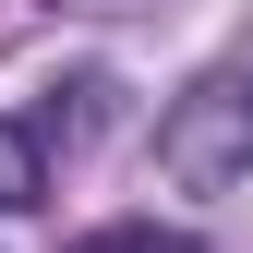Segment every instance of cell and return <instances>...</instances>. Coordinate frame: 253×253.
Here are the masks:
<instances>
[{"label": "cell", "instance_id": "cell-1", "mask_svg": "<svg viewBox=\"0 0 253 253\" xmlns=\"http://www.w3.org/2000/svg\"><path fill=\"white\" fill-rule=\"evenodd\" d=\"M157 169L181 181V193H241L253 181V73H205L181 84L169 109H157Z\"/></svg>", "mask_w": 253, "mask_h": 253}, {"label": "cell", "instance_id": "cell-4", "mask_svg": "<svg viewBox=\"0 0 253 253\" xmlns=\"http://www.w3.org/2000/svg\"><path fill=\"white\" fill-rule=\"evenodd\" d=\"M60 253H193V229H157V217H97V229H73Z\"/></svg>", "mask_w": 253, "mask_h": 253}, {"label": "cell", "instance_id": "cell-2", "mask_svg": "<svg viewBox=\"0 0 253 253\" xmlns=\"http://www.w3.org/2000/svg\"><path fill=\"white\" fill-rule=\"evenodd\" d=\"M109 121H121V84H109V73H73V84H48V109L24 121V133H37L48 157H84Z\"/></svg>", "mask_w": 253, "mask_h": 253}, {"label": "cell", "instance_id": "cell-3", "mask_svg": "<svg viewBox=\"0 0 253 253\" xmlns=\"http://www.w3.org/2000/svg\"><path fill=\"white\" fill-rule=\"evenodd\" d=\"M37 205H48V145L0 109V217H37Z\"/></svg>", "mask_w": 253, "mask_h": 253}]
</instances>
